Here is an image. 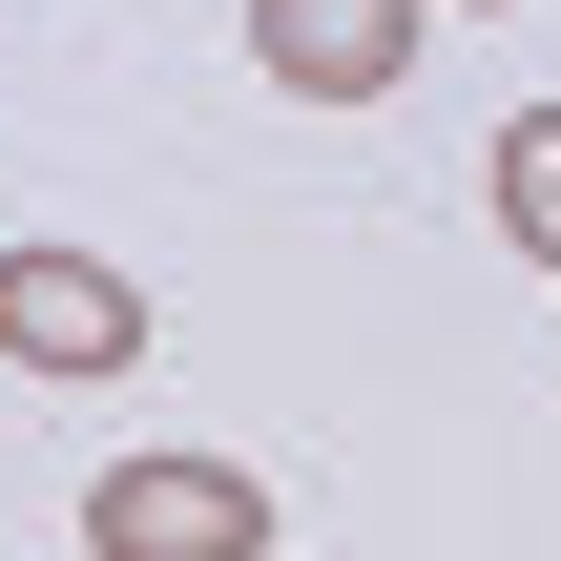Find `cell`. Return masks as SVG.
<instances>
[{
  "label": "cell",
  "instance_id": "6da1fadb",
  "mask_svg": "<svg viewBox=\"0 0 561 561\" xmlns=\"http://www.w3.org/2000/svg\"><path fill=\"white\" fill-rule=\"evenodd\" d=\"M83 541L104 561H271V500H250L229 458H125V479L83 500Z\"/></svg>",
  "mask_w": 561,
  "mask_h": 561
},
{
  "label": "cell",
  "instance_id": "7a4b0ae2",
  "mask_svg": "<svg viewBox=\"0 0 561 561\" xmlns=\"http://www.w3.org/2000/svg\"><path fill=\"white\" fill-rule=\"evenodd\" d=\"M0 354L21 375H125L146 354V291L104 250H0Z\"/></svg>",
  "mask_w": 561,
  "mask_h": 561
},
{
  "label": "cell",
  "instance_id": "3957f363",
  "mask_svg": "<svg viewBox=\"0 0 561 561\" xmlns=\"http://www.w3.org/2000/svg\"><path fill=\"white\" fill-rule=\"evenodd\" d=\"M250 62L291 104H396L416 83V0H250Z\"/></svg>",
  "mask_w": 561,
  "mask_h": 561
},
{
  "label": "cell",
  "instance_id": "277c9868",
  "mask_svg": "<svg viewBox=\"0 0 561 561\" xmlns=\"http://www.w3.org/2000/svg\"><path fill=\"white\" fill-rule=\"evenodd\" d=\"M479 187H500L520 271H561V104H520V125H500V167H479Z\"/></svg>",
  "mask_w": 561,
  "mask_h": 561
}]
</instances>
